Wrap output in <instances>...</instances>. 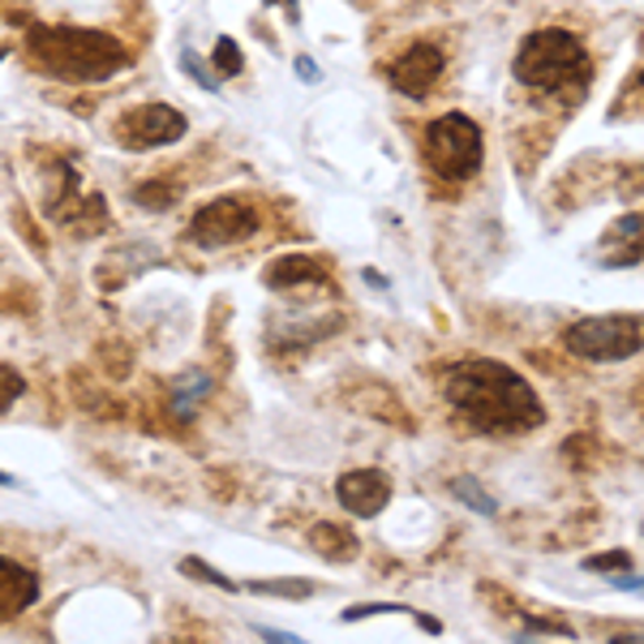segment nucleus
<instances>
[{"label":"nucleus","instance_id":"nucleus-20","mask_svg":"<svg viewBox=\"0 0 644 644\" xmlns=\"http://www.w3.org/2000/svg\"><path fill=\"white\" fill-rule=\"evenodd\" d=\"M365 614H409V618H417V611H409V606H383V602H374V606H349L340 618L353 623V618H365Z\"/></svg>","mask_w":644,"mask_h":644},{"label":"nucleus","instance_id":"nucleus-22","mask_svg":"<svg viewBox=\"0 0 644 644\" xmlns=\"http://www.w3.org/2000/svg\"><path fill=\"white\" fill-rule=\"evenodd\" d=\"M524 632H550V636H576L567 623H559V618H524Z\"/></svg>","mask_w":644,"mask_h":644},{"label":"nucleus","instance_id":"nucleus-9","mask_svg":"<svg viewBox=\"0 0 644 644\" xmlns=\"http://www.w3.org/2000/svg\"><path fill=\"white\" fill-rule=\"evenodd\" d=\"M335 499L356 520H374L391 503V477H386L383 469H353V473H344L335 482Z\"/></svg>","mask_w":644,"mask_h":644},{"label":"nucleus","instance_id":"nucleus-12","mask_svg":"<svg viewBox=\"0 0 644 644\" xmlns=\"http://www.w3.org/2000/svg\"><path fill=\"white\" fill-rule=\"evenodd\" d=\"M310 546L319 550L322 559H331V563H344V559H353L356 554V537L344 529V524H319V529L310 533Z\"/></svg>","mask_w":644,"mask_h":644},{"label":"nucleus","instance_id":"nucleus-11","mask_svg":"<svg viewBox=\"0 0 644 644\" xmlns=\"http://www.w3.org/2000/svg\"><path fill=\"white\" fill-rule=\"evenodd\" d=\"M322 271H326V266H322L319 258L284 254V258H275V262L262 271V284H266V289H301V284H319Z\"/></svg>","mask_w":644,"mask_h":644},{"label":"nucleus","instance_id":"nucleus-26","mask_svg":"<svg viewBox=\"0 0 644 644\" xmlns=\"http://www.w3.org/2000/svg\"><path fill=\"white\" fill-rule=\"evenodd\" d=\"M0 485H13V477H9V473H0Z\"/></svg>","mask_w":644,"mask_h":644},{"label":"nucleus","instance_id":"nucleus-16","mask_svg":"<svg viewBox=\"0 0 644 644\" xmlns=\"http://www.w3.org/2000/svg\"><path fill=\"white\" fill-rule=\"evenodd\" d=\"M451 494H455V499H464V503H469L473 512H482V515H494V512H499L494 494H485V490L477 482H473V477H455V482H451Z\"/></svg>","mask_w":644,"mask_h":644},{"label":"nucleus","instance_id":"nucleus-10","mask_svg":"<svg viewBox=\"0 0 644 644\" xmlns=\"http://www.w3.org/2000/svg\"><path fill=\"white\" fill-rule=\"evenodd\" d=\"M34 597H39V576L27 563L0 554V618H18L27 606H34Z\"/></svg>","mask_w":644,"mask_h":644},{"label":"nucleus","instance_id":"nucleus-2","mask_svg":"<svg viewBox=\"0 0 644 644\" xmlns=\"http://www.w3.org/2000/svg\"><path fill=\"white\" fill-rule=\"evenodd\" d=\"M27 52L43 73L64 82H108L133 61L125 43L112 34L91 27H43V22L27 31Z\"/></svg>","mask_w":644,"mask_h":644},{"label":"nucleus","instance_id":"nucleus-8","mask_svg":"<svg viewBox=\"0 0 644 644\" xmlns=\"http://www.w3.org/2000/svg\"><path fill=\"white\" fill-rule=\"evenodd\" d=\"M443 69H447V57H443V48H434V43H409L391 69H386V78H391V87L400 91V95H425L439 78H443Z\"/></svg>","mask_w":644,"mask_h":644},{"label":"nucleus","instance_id":"nucleus-15","mask_svg":"<svg viewBox=\"0 0 644 644\" xmlns=\"http://www.w3.org/2000/svg\"><path fill=\"white\" fill-rule=\"evenodd\" d=\"M211 64L224 73V78H241L245 73V57H241V43L237 39H215V52H211Z\"/></svg>","mask_w":644,"mask_h":644},{"label":"nucleus","instance_id":"nucleus-7","mask_svg":"<svg viewBox=\"0 0 644 644\" xmlns=\"http://www.w3.org/2000/svg\"><path fill=\"white\" fill-rule=\"evenodd\" d=\"M185 112L168 108V103H142V108H129L125 117L117 121L112 138L125 147V151H155V147H172L185 138Z\"/></svg>","mask_w":644,"mask_h":644},{"label":"nucleus","instance_id":"nucleus-5","mask_svg":"<svg viewBox=\"0 0 644 644\" xmlns=\"http://www.w3.org/2000/svg\"><path fill=\"white\" fill-rule=\"evenodd\" d=\"M641 314H597L563 331V349L580 361H627L641 353Z\"/></svg>","mask_w":644,"mask_h":644},{"label":"nucleus","instance_id":"nucleus-23","mask_svg":"<svg viewBox=\"0 0 644 644\" xmlns=\"http://www.w3.org/2000/svg\"><path fill=\"white\" fill-rule=\"evenodd\" d=\"M262 636H266V641H284V644L301 641V636H292V632H275V627H262Z\"/></svg>","mask_w":644,"mask_h":644},{"label":"nucleus","instance_id":"nucleus-14","mask_svg":"<svg viewBox=\"0 0 644 644\" xmlns=\"http://www.w3.org/2000/svg\"><path fill=\"white\" fill-rule=\"evenodd\" d=\"M250 593L262 597H314V584L310 580H250Z\"/></svg>","mask_w":644,"mask_h":644},{"label":"nucleus","instance_id":"nucleus-17","mask_svg":"<svg viewBox=\"0 0 644 644\" xmlns=\"http://www.w3.org/2000/svg\"><path fill=\"white\" fill-rule=\"evenodd\" d=\"M181 572L193 580H202V584H215V588H224V593H237V584H232L224 572H215L211 563H202L198 554H185V559H181Z\"/></svg>","mask_w":644,"mask_h":644},{"label":"nucleus","instance_id":"nucleus-19","mask_svg":"<svg viewBox=\"0 0 644 644\" xmlns=\"http://www.w3.org/2000/svg\"><path fill=\"white\" fill-rule=\"evenodd\" d=\"M22 391H27V379H22L13 365H0V413H4L13 400H22Z\"/></svg>","mask_w":644,"mask_h":644},{"label":"nucleus","instance_id":"nucleus-18","mask_svg":"<svg viewBox=\"0 0 644 644\" xmlns=\"http://www.w3.org/2000/svg\"><path fill=\"white\" fill-rule=\"evenodd\" d=\"M584 572H632V554L627 550L593 554V559H584Z\"/></svg>","mask_w":644,"mask_h":644},{"label":"nucleus","instance_id":"nucleus-13","mask_svg":"<svg viewBox=\"0 0 644 644\" xmlns=\"http://www.w3.org/2000/svg\"><path fill=\"white\" fill-rule=\"evenodd\" d=\"M177 193L181 190L172 181H142V185H133V202L147 207V211H168L177 202Z\"/></svg>","mask_w":644,"mask_h":644},{"label":"nucleus","instance_id":"nucleus-1","mask_svg":"<svg viewBox=\"0 0 644 644\" xmlns=\"http://www.w3.org/2000/svg\"><path fill=\"white\" fill-rule=\"evenodd\" d=\"M447 404L482 434H524L537 430L546 421V409L537 400V391L524 383V374H515L503 361H460L443 383Z\"/></svg>","mask_w":644,"mask_h":644},{"label":"nucleus","instance_id":"nucleus-21","mask_svg":"<svg viewBox=\"0 0 644 644\" xmlns=\"http://www.w3.org/2000/svg\"><path fill=\"white\" fill-rule=\"evenodd\" d=\"M181 69H185V73H190L193 82H198V87H207V91H215V78H211V73H207V69H202V64H198V57H193L190 48H185V52H181Z\"/></svg>","mask_w":644,"mask_h":644},{"label":"nucleus","instance_id":"nucleus-3","mask_svg":"<svg viewBox=\"0 0 644 644\" xmlns=\"http://www.w3.org/2000/svg\"><path fill=\"white\" fill-rule=\"evenodd\" d=\"M584 64H588V52H584L580 34L563 31V27H542L515 48L512 73L533 91H559L584 73Z\"/></svg>","mask_w":644,"mask_h":644},{"label":"nucleus","instance_id":"nucleus-4","mask_svg":"<svg viewBox=\"0 0 644 644\" xmlns=\"http://www.w3.org/2000/svg\"><path fill=\"white\" fill-rule=\"evenodd\" d=\"M425 160L443 181H469L482 168V125L464 112H443L425 125Z\"/></svg>","mask_w":644,"mask_h":644},{"label":"nucleus","instance_id":"nucleus-25","mask_svg":"<svg viewBox=\"0 0 644 644\" xmlns=\"http://www.w3.org/2000/svg\"><path fill=\"white\" fill-rule=\"evenodd\" d=\"M614 584H618V588H632V593H636V588H641V576H618Z\"/></svg>","mask_w":644,"mask_h":644},{"label":"nucleus","instance_id":"nucleus-6","mask_svg":"<svg viewBox=\"0 0 644 644\" xmlns=\"http://www.w3.org/2000/svg\"><path fill=\"white\" fill-rule=\"evenodd\" d=\"M254 232H258V211L245 198H237V193L207 202L190 220V241L198 250H228V245L250 241Z\"/></svg>","mask_w":644,"mask_h":644},{"label":"nucleus","instance_id":"nucleus-24","mask_svg":"<svg viewBox=\"0 0 644 644\" xmlns=\"http://www.w3.org/2000/svg\"><path fill=\"white\" fill-rule=\"evenodd\" d=\"M296 73H301L305 82H314V78H319V69H314L310 61H296Z\"/></svg>","mask_w":644,"mask_h":644}]
</instances>
